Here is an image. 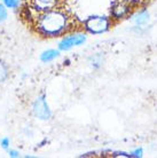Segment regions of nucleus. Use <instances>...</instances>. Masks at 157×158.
Masks as SVG:
<instances>
[{
  "mask_svg": "<svg viewBox=\"0 0 157 158\" xmlns=\"http://www.w3.org/2000/svg\"><path fill=\"white\" fill-rule=\"evenodd\" d=\"M68 27V16L59 9H49L38 17L37 28L45 36H57L66 31Z\"/></svg>",
  "mask_w": 157,
  "mask_h": 158,
  "instance_id": "nucleus-1",
  "label": "nucleus"
},
{
  "mask_svg": "<svg viewBox=\"0 0 157 158\" xmlns=\"http://www.w3.org/2000/svg\"><path fill=\"white\" fill-rule=\"evenodd\" d=\"M110 28V20L104 16H91L85 21V29L91 33H102Z\"/></svg>",
  "mask_w": 157,
  "mask_h": 158,
  "instance_id": "nucleus-2",
  "label": "nucleus"
},
{
  "mask_svg": "<svg viewBox=\"0 0 157 158\" xmlns=\"http://www.w3.org/2000/svg\"><path fill=\"white\" fill-rule=\"evenodd\" d=\"M32 111H33V115L39 119L43 120H47L51 118L52 112L51 109L48 107L47 102H46V96L41 95L39 98H37L32 106Z\"/></svg>",
  "mask_w": 157,
  "mask_h": 158,
  "instance_id": "nucleus-3",
  "label": "nucleus"
},
{
  "mask_svg": "<svg viewBox=\"0 0 157 158\" xmlns=\"http://www.w3.org/2000/svg\"><path fill=\"white\" fill-rule=\"evenodd\" d=\"M86 41V37L84 35H71L63 38L59 44V48L61 51H68L74 46H79Z\"/></svg>",
  "mask_w": 157,
  "mask_h": 158,
  "instance_id": "nucleus-4",
  "label": "nucleus"
},
{
  "mask_svg": "<svg viewBox=\"0 0 157 158\" xmlns=\"http://www.w3.org/2000/svg\"><path fill=\"white\" fill-rule=\"evenodd\" d=\"M131 12V5L125 1V0H119L112 4L111 6V15L114 19L119 20V19H124L125 16H127Z\"/></svg>",
  "mask_w": 157,
  "mask_h": 158,
  "instance_id": "nucleus-5",
  "label": "nucleus"
},
{
  "mask_svg": "<svg viewBox=\"0 0 157 158\" xmlns=\"http://www.w3.org/2000/svg\"><path fill=\"white\" fill-rule=\"evenodd\" d=\"M31 1L32 6L40 12H46V10L53 9L57 4V0H31Z\"/></svg>",
  "mask_w": 157,
  "mask_h": 158,
  "instance_id": "nucleus-6",
  "label": "nucleus"
},
{
  "mask_svg": "<svg viewBox=\"0 0 157 158\" xmlns=\"http://www.w3.org/2000/svg\"><path fill=\"white\" fill-rule=\"evenodd\" d=\"M133 21L134 23L137 24V27L139 28H142V27H145L147 22L149 21V13L147 12V10H140V12L138 13L137 15L133 17Z\"/></svg>",
  "mask_w": 157,
  "mask_h": 158,
  "instance_id": "nucleus-7",
  "label": "nucleus"
},
{
  "mask_svg": "<svg viewBox=\"0 0 157 158\" xmlns=\"http://www.w3.org/2000/svg\"><path fill=\"white\" fill-rule=\"evenodd\" d=\"M60 53L59 51H55V49H48V51H45L40 55V60L45 62V63H47V62H51L53 60H55L56 57H59Z\"/></svg>",
  "mask_w": 157,
  "mask_h": 158,
  "instance_id": "nucleus-8",
  "label": "nucleus"
},
{
  "mask_svg": "<svg viewBox=\"0 0 157 158\" xmlns=\"http://www.w3.org/2000/svg\"><path fill=\"white\" fill-rule=\"evenodd\" d=\"M8 75H9V69L7 64L0 60V84H2L8 78Z\"/></svg>",
  "mask_w": 157,
  "mask_h": 158,
  "instance_id": "nucleus-9",
  "label": "nucleus"
},
{
  "mask_svg": "<svg viewBox=\"0 0 157 158\" xmlns=\"http://www.w3.org/2000/svg\"><path fill=\"white\" fill-rule=\"evenodd\" d=\"M91 64H92L94 68L101 67V64H102V57H101L100 55L92 56V57H91Z\"/></svg>",
  "mask_w": 157,
  "mask_h": 158,
  "instance_id": "nucleus-10",
  "label": "nucleus"
},
{
  "mask_svg": "<svg viewBox=\"0 0 157 158\" xmlns=\"http://www.w3.org/2000/svg\"><path fill=\"white\" fill-rule=\"evenodd\" d=\"M21 0H4V4L8 8H17Z\"/></svg>",
  "mask_w": 157,
  "mask_h": 158,
  "instance_id": "nucleus-11",
  "label": "nucleus"
},
{
  "mask_svg": "<svg viewBox=\"0 0 157 158\" xmlns=\"http://www.w3.org/2000/svg\"><path fill=\"white\" fill-rule=\"evenodd\" d=\"M7 19V10L4 5L0 4V22H4Z\"/></svg>",
  "mask_w": 157,
  "mask_h": 158,
  "instance_id": "nucleus-12",
  "label": "nucleus"
},
{
  "mask_svg": "<svg viewBox=\"0 0 157 158\" xmlns=\"http://www.w3.org/2000/svg\"><path fill=\"white\" fill-rule=\"evenodd\" d=\"M142 149L140 148V149H137V150H134V151H132L130 154V157H141L142 156Z\"/></svg>",
  "mask_w": 157,
  "mask_h": 158,
  "instance_id": "nucleus-13",
  "label": "nucleus"
},
{
  "mask_svg": "<svg viewBox=\"0 0 157 158\" xmlns=\"http://www.w3.org/2000/svg\"><path fill=\"white\" fill-rule=\"evenodd\" d=\"M1 146H2V148L4 149H7L8 148V146H9V139L8 138H4L2 140H1Z\"/></svg>",
  "mask_w": 157,
  "mask_h": 158,
  "instance_id": "nucleus-14",
  "label": "nucleus"
},
{
  "mask_svg": "<svg viewBox=\"0 0 157 158\" xmlns=\"http://www.w3.org/2000/svg\"><path fill=\"white\" fill-rule=\"evenodd\" d=\"M9 155H11V157H19L20 156V154L16 150H11L9 151Z\"/></svg>",
  "mask_w": 157,
  "mask_h": 158,
  "instance_id": "nucleus-15",
  "label": "nucleus"
}]
</instances>
